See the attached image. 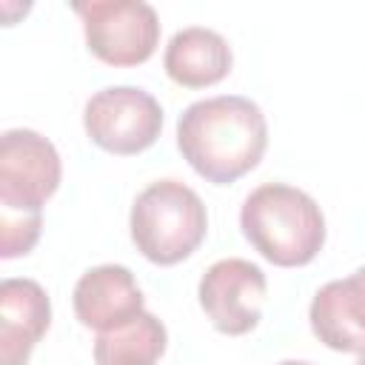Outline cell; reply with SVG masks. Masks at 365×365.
<instances>
[{
	"label": "cell",
	"instance_id": "1",
	"mask_svg": "<svg viewBox=\"0 0 365 365\" xmlns=\"http://www.w3.org/2000/svg\"><path fill=\"white\" fill-rule=\"evenodd\" d=\"M177 145L200 177L214 185H228L262 160L268 123L262 108L248 97H205L180 114Z\"/></svg>",
	"mask_w": 365,
	"mask_h": 365
},
{
	"label": "cell",
	"instance_id": "2",
	"mask_svg": "<svg viewBox=\"0 0 365 365\" xmlns=\"http://www.w3.org/2000/svg\"><path fill=\"white\" fill-rule=\"evenodd\" d=\"M245 240L274 265H308L325 242V217L317 200L285 182H262L240 211Z\"/></svg>",
	"mask_w": 365,
	"mask_h": 365
},
{
	"label": "cell",
	"instance_id": "3",
	"mask_svg": "<svg viewBox=\"0 0 365 365\" xmlns=\"http://www.w3.org/2000/svg\"><path fill=\"white\" fill-rule=\"evenodd\" d=\"M208 231V214L194 188L180 180L145 185L131 205V240L157 265H177L191 257Z\"/></svg>",
	"mask_w": 365,
	"mask_h": 365
},
{
	"label": "cell",
	"instance_id": "4",
	"mask_svg": "<svg viewBox=\"0 0 365 365\" xmlns=\"http://www.w3.org/2000/svg\"><path fill=\"white\" fill-rule=\"evenodd\" d=\"M83 17L88 51L108 66H140L160 43L154 6L143 0H91L74 3Z\"/></svg>",
	"mask_w": 365,
	"mask_h": 365
},
{
	"label": "cell",
	"instance_id": "5",
	"mask_svg": "<svg viewBox=\"0 0 365 365\" xmlns=\"http://www.w3.org/2000/svg\"><path fill=\"white\" fill-rule=\"evenodd\" d=\"M83 125L94 145L128 157L157 143L163 131V108L137 86H108L88 97Z\"/></svg>",
	"mask_w": 365,
	"mask_h": 365
},
{
	"label": "cell",
	"instance_id": "6",
	"mask_svg": "<svg viewBox=\"0 0 365 365\" xmlns=\"http://www.w3.org/2000/svg\"><path fill=\"white\" fill-rule=\"evenodd\" d=\"M63 177L60 154L31 128H9L0 137V211L43 214V202Z\"/></svg>",
	"mask_w": 365,
	"mask_h": 365
},
{
	"label": "cell",
	"instance_id": "7",
	"mask_svg": "<svg viewBox=\"0 0 365 365\" xmlns=\"http://www.w3.org/2000/svg\"><path fill=\"white\" fill-rule=\"evenodd\" d=\"M265 291L268 279L259 265L240 257H228L217 259L202 274L197 297L205 317L220 334L242 336L262 319Z\"/></svg>",
	"mask_w": 365,
	"mask_h": 365
},
{
	"label": "cell",
	"instance_id": "8",
	"mask_svg": "<svg viewBox=\"0 0 365 365\" xmlns=\"http://www.w3.org/2000/svg\"><path fill=\"white\" fill-rule=\"evenodd\" d=\"M308 319L317 339L331 351H365V265L345 279L325 282L311 299Z\"/></svg>",
	"mask_w": 365,
	"mask_h": 365
},
{
	"label": "cell",
	"instance_id": "9",
	"mask_svg": "<svg viewBox=\"0 0 365 365\" xmlns=\"http://www.w3.org/2000/svg\"><path fill=\"white\" fill-rule=\"evenodd\" d=\"M143 291L125 265H94L88 268L71 294L77 319L94 331H111L143 314Z\"/></svg>",
	"mask_w": 365,
	"mask_h": 365
},
{
	"label": "cell",
	"instance_id": "10",
	"mask_svg": "<svg viewBox=\"0 0 365 365\" xmlns=\"http://www.w3.org/2000/svg\"><path fill=\"white\" fill-rule=\"evenodd\" d=\"M51 325V302L40 282L9 277L0 282V365H26Z\"/></svg>",
	"mask_w": 365,
	"mask_h": 365
},
{
	"label": "cell",
	"instance_id": "11",
	"mask_svg": "<svg viewBox=\"0 0 365 365\" xmlns=\"http://www.w3.org/2000/svg\"><path fill=\"white\" fill-rule=\"evenodd\" d=\"M231 63L234 57L228 40L205 26H188L174 31L163 54L165 74L185 88H205L220 83L231 71Z\"/></svg>",
	"mask_w": 365,
	"mask_h": 365
},
{
	"label": "cell",
	"instance_id": "12",
	"mask_svg": "<svg viewBox=\"0 0 365 365\" xmlns=\"http://www.w3.org/2000/svg\"><path fill=\"white\" fill-rule=\"evenodd\" d=\"M165 325L143 311L131 322L117 325L111 331L97 334L94 339V362L97 365H157L165 354Z\"/></svg>",
	"mask_w": 365,
	"mask_h": 365
},
{
	"label": "cell",
	"instance_id": "13",
	"mask_svg": "<svg viewBox=\"0 0 365 365\" xmlns=\"http://www.w3.org/2000/svg\"><path fill=\"white\" fill-rule=\"evenodd\" d=\"M43 214H20V211H0V257L11 259L29 254L40 240Z\"/></svg>",
	"mask_w": 365,
	"mask_h": 365
},
{
	"label": "cell",
	"instance_id": "14",
	"mask_svg": "<svg viewBox=\"0 0 365 365\" xmlns=\"http://www.w3.org/2000/svg\"><path fill=\"white\" fill-rule=\"evenodd\" d=\"M277 365H311V362H302V359H282V362H277Z\"/></svg>",
	"mask_w": 365,
	"mask_h": 365
},
{
	"label": "cell",
	"instance_id": "15",
	"mask_svg": "<svg viewBox=\"0 0 365 365\" xmlns=\"http://www.w3.org/2000/svg\"><path fill=\"white\" fill-rule=\"evenodd\" d=\"M356 365H365V351H359V359H356Z\"/></svg>",
	"mask_w": 365,
	"mask_h": 365
}]
</instances>
